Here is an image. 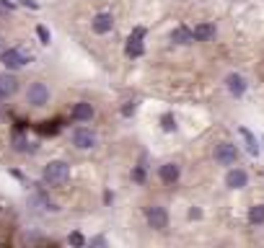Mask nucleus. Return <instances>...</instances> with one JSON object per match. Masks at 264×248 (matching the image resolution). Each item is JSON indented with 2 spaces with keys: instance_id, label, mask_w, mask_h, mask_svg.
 Returning <instances> with one entry per match:
<instances>
[{
  "instance_id": "f257e3e1",
  "label": "nucleus",
  "mask_w": 264,
  "mask_h": 248,
  "mask_svg": "<svg viewBox=\"0 0 264 248\" xmlns=\"http://www.w3.org/2000/svg\"><path fill=\"white\" fill-rule=\"evenodd\" d=\"M67 179H70V168L62 160H52L44 168V184H50V186H65Z\"/></svg>"
},
{
  "instance_id": "f03ea898",
  "label": "nucleus",
  "mask_w": 264,
  "mask_h": 248,
  "mask_svg": "<svg viewBox=\"0 0 264 248\" xmlns=\"http://www.w3.org/2000/svg\"><path fill=\"white\" fill-rule=\"evenodd\" d=\"M0 62H3L8 70H18V67H23V65L31 62V55H26V52H21V49H3Z\"/></svg>"
},
{
  "instance_id": "7ed1b4c3",
  "label": "nucleus",
  "mask_w": 264,
  "mask_h": 248,
  "mask_svg": "<svg viewBox=\"0 0 264 248\" xmlns=\"http://www.w3.org/2000/svg\"><path fill=\"white\" fill-rule=\"evenodd\" d=\"M145 220H148V225L153 228V230H163V228L169 225V212L163 210V207L153 204V207H148V212H145Z\"/></svg>"
},
{
  "instance_id": "20e7f679",
  "label": "nucleus",
  "mask_w": 264,
  "mask_h": 248,
  "mask_svg": "<svg viewBox=\"0 0 264 248\" xmlns=\"http://www.w3.org/2000/svg\"><path fill=\"white\" fill-rule=\"evenodd\" d=\"M26 101L31 106H44L50 101V88L44 86V83H31L29 86V93H26Z\"/></svg>"
},
{
  "instance_id": "39448f33",
  "label": "nucleus",
  "mask_w": 264,
  "mask_h": 248,
  "mask_svg": "<svg viewBox=\"0 0 264 248\" xmlns=\"http://www.w3.org/2000/svg\"><path fill=\"white\" fill-rule=\"evenodd\" d=\"M215 160L223 163V165H233V163L238 160V150H236V145H231V142H220V145L215 147Z\"/></svg>"
},
{
  "instance_id": "423d86ee",
  "label": "nucleus",
  "mask_w": 264,
  "mask_h": 248,
  "mask_svg": "<svg viewBox=\"0 0 264 248\" xmlns=\"http://www.w3.org/2000/svg\"><path fill=\"white\" fill-rule=\"evenodd\" d=\"M142 36H145V29H135V31L130 34L127 47H125V52H127L130 57H140V55L145 52V47H142Z\"/></svg>"
},
{
  "instance_id": "0eeeda50",
  "label": "nucleus",
  "mask_w": 264,
  "mask_h": 248,
  "mask_svg": "<svg viewBox=\"0 0 264 248\" xmlns=\"http://www.w3.org/2000/svg\"><path fill=\"white\" fill-rule=\"evenodd\" d=\"M73 145H75V147H81V150H91V147L96 145V135H93L91 130L81 127V130H75V132H73Z\"/></svg>"
},
{
  "instance_id": "6e6552de",
  "label": "nucleus",
  "mask_w": 264,
  "mask_h": 248,
  "mask_svg": "<svg viewBox=\"0 0 264 248\" xmlns=\"http://www.w3.org/2000/svg\"><path fill=\"white\" fill-rule=\"evenodd\" d=\"M16 88H18V80H16L13 75H8V72L0 75V98L13 96V93H16Z\"/></svg>"
},
{
  "instance_id": "1a4fd4ad",
  "label": "nucleus",
  "mask_w": 264,
  "mask_h": 248,
  "mask_svg": "<svg viewBox=\"0 0 264 248\" xmlns=\"http://www.w3.org/2000/svg\"><path fill=\"white\" fill-rule=\"evenodd\" d=\"M246 181H249V176H246V171H241V168H233V171H228V176H225L228 189H244Z\"/></svg>"
},
{
  "instance_id": "9d476101",
  "label": "nucleus",
  "mask_w": 264,
  "mask_h": 248,
  "mask_svg": "<svg viewBox=\"0 0 264 248\" xmlns=\"http://www.w3.org/2000/svg\"><path fill=\"white\" fill-rule=\"evenodd\" d=\"M93 31L96 34H109L111 31V26H114V18H111V13H99L96 18H93Z\"/></svg>"
},
{
  "instance_id": "9b49d317",
  "label": "nucleus",
  "mask_w": 264,
  "mask_h": 248,
  "mask_svg": "<svg viewBox=\"0 0 264 248\" xmlns=\"http://www.w3.org/2000/svg\"><path fill=\"white\" fill-rule=\"evenodd\" d=\"M179 176H181V171H179L176 163H166V165H161V181H163V184H176Z\"/></svg>"
},
{
  "instance_id": "f8f14e48",
  "label": "nucleus",
  "mask_w": 264,
  "mask_h": 248,
  "mask_svg": "<svg viewBox=\"0 0 264 248\" xmlns=\"http://www.w3.org/2000/svg\"><path fill=\"white\" fill-rule=\"evenodd\" d=\"M91 116H93V106H91V104L81 101V104L73 106V119H75V121H88Z\"/></svg>"
},
{
  "instance_id": "ddd939ff",
  "label": "nucleus",
  "mask_w": 264,
  "mask_h": 248,
  "mask_svg": "<svg viewBox=\"0 0 264 248\" xmlns=\"http://www.w3.org/2000/svg\"><path fill=\"white\" fill-rule=\"evenodd\" d=\"M225 83H228V91H231L233 96H244V91H246V80H244L241 75L231 72V75H228V80H225Z\"/></svg>"
},
{
  "instance_id": "4468645a",
  "label": "nucleus",
  "mask_w": 264,
  "mask_h": 248,
  "mask_svg": "<svg viewBox=\"0 0 264 248\" xmlns=\"http://www.w3.org/2000/svg\"><path fill=\"white\" fill-rule=\"evenodd\" d=\"M192 36H195V41H210L215 36V26L212 23H200V26H195Z\"/></svg>"
},
{
  "instance_id": "2eb2a0df",
  "label": "nucleus",
  "mask_w": 264,
  "mask_h": 248,
  "mask_svg": "<svg viewBox=\"0 0 264 248\" xmlns=\"http://www.w3.org/2000/svg\"><path fill=\"white\" fill-rule=\"evenodd\" d=\"M171 41H174V44H192L195 36H192V31H189V29L179 26V29H174V31H171Z\"/></svg>"
},
{
  "instance_id": "dca6fc26",
  "label": "nucleus",
  "mask_w": 264,
  "mask_h": 248,
  "mask_svg": "<svg viewBox=\"0 0 264 248\" xmlns=\"http://www.w3.org/2000/svg\"><path fill=\"white\" fill-rule=\"evenodd\" d=\"M238 132H241V137L246 140V147H249V153H251V155H259V145H256V137H254V135H251L246 127H241Z\"/></svg>"
},
{
  "instance_id": "f3484780",
  "label": "nucleus",
  "mask_w": 264,
  "mask_h": 248,
  "mask_svg": "<svg viewBox=\"0 0 264 248\" xmlns=\"http://www.w3.org/2000/svg\"><path fill=\"white\" fill-rule=\"evenodd\" d=\"M249 222L251 225H264V207L261 204H256V207L249 210Z\"/></svg>"
},
{
  "instance_id": "a211bd4d",
  "label": "nucleus",
  "mask_w": 264,
  "mask_h": 248,
  "mask_svg": "<svg viewBox=\"0 0 264 248\" xmlns=\"http://www.w3.org/2000/svg\"><path fill=\"white\" fill-rule=\"evenodd\" d=\"M161 124H163V130H166V132H174V130H176V121H174V116H171V114H163Z\"/></svg>"
},
{
  "instance_id": "6ab92c4d",
  "label": "nucleus",
  "mask_w": 264,
  "mask_h": 248,
  "mask_svg": "<svg viewBox=\"0 0 264 248\" xmlns=\"http://www.w3.org/2000/svg\"><path fill=\"white\" fill-rule=\"evenodd\" d=\"M36 36L42 39V44H50V31H47V26H36Z\"/></svg>"
},
{
  "instance_id": "aec40b11",
  "label": "nucleus",
  "mask_w": 264,
  "mask_h": 248,
  "mask_svg": "<svg viewBox=\"0 0 264 248\" xmlns=\"http://www.w3.org/2000/svg\"><path fill=\"white\" fill-rule=\"evenodd\" d=\"M67 243H70V245H83V243H86V238H83L81 233H70Z\"/></svg>"
},
{
  "instance_id": "412c9836",
  "label": "nucleus",
  "mask_w": 264,
  "mask_h": 248,
  "mask_svg": "<svg viewBox=\"0 0 264 248\" xmlns=\"http://www.w3.org/2000/svg\"><path fill=\"white\" fill-rule=\"evenodd\" d=\"M135 109H137V104H135V101H127V104L122 106V114H125V116H132Z\"/></svg>"
},
{
  "instance_id": "4be33fe9",
  "label": "nucleus",
  "mask_w": 264,
  "mask_h": 248,
  "mask_svg": "<svg viewBox=\"0 0 264 248\" xmlns=\"http://www.w3.org/2000/svg\"><path fill=\"white\" fill-rule=\"evenodd\" d=\"M0 11H3V13H11V11H13V6L8 3V0H0Z\"/></svg>"
},
{
  "instance_id": "5701e85b",
  "label": "nucleus",
  "mask_w": 264,
  "mask_h": 248,
  "mask_svg": "<svg viewBox=\"0 0 264 248\" xmlns=\"http://www.w3.org/2000/svg\"><path fill=\"white\" fill-rule=\"evenodd\" d=\"M21 6H26V8H39V3H36V0H18Z\"/></svg>"
},
{
  "instance_id": "b1692460",
  "label": "nucleus",
  "mask_w": 264,
  "mask_h": 248,
  "mask_svg": "<svg viewBox=\"0 0 264 248\" xmlns=\"http://www.w3.org/2000/svg\"><path fill=\"white\" fill-rule=\"evenodd\" d=\"M189 217H192V220H195V217H202V212H200V210H189Z\"/></svg>"
},
{
  "instance_id": "393cba45",
  "label": "nucleus",
  "mask_w": 264,
  "mask_h": 248,
  "mask_svg": "<svg viewBox=\"0 0 264 248\" xmlns=\"http://www.w3.org/2000/svg\"><path fill=\"white\" fill-rule=\"evenodd\" d=\"M3 49H6V47H3V41H0V55H3Z\"/></svg>"
}]
</instances>
